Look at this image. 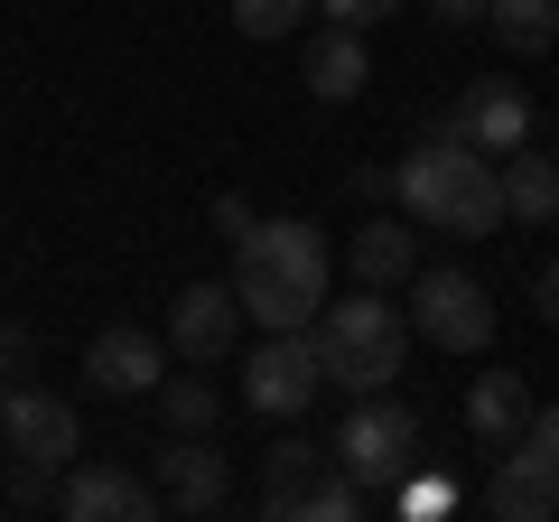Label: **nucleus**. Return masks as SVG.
Returning <instances> with one entry per match:
<instances>
[{"mask_svg": "<svg viewBox=\"0 0 559 522\" xmlns=\"http://www.w3.org/2000/svg\"><path fill=\"white\" fill-rule=\"evenodd\" d=\"M326 281H336V252H326V234L308 215H261L234 242V299L261 336L271 327H318Z\"/></svg>", "mask_w": 559, "mask_h": 522, "instance_id": "nucleus-1", "label": "nucleus"}, {"mask_svg": "<svg viewBox=\"0 0 559 522\" xmlns=\"http://www.w3.org/2000/svg\"><path fill=\"white\" fill-rule=\"evenodd\" d=\"M392 197H401V215L429 224V234L485 242V234L503 224V168L485 159V150H466V141H448V131H429V141L392 168Z\"/></svg>", "mask_w": 559, "mask_h": 522, "instance_id": "nucleus-2", "label": "nucleus"}, {"mask_svg": "<svg viewBox=\"0 0 559 522\" xmlns=\"http://www.w3.org/2000/svg\"><path fill=\"white\" fill-rule=\"evenodd\" d=\"M318 355H326V382H345V392H382V382H401L411 318H401L382 289L355 281V299H326L318 308Z\"/></svg>", "mask_w": 559, "mask_h": 522, "instance_id": "nucleus-3", "label": "nucleus"}, {"mask_svg": "<svg viewBox=\"0 0 559 522\" xmlns=\"http://www.w3.org/2000/svg\"><path fill=\"white\" fill-rule=\"evenodd\" d=\"M419 458V411L401 402L392 382L382 392H345V420H336V448H326V466H345L355 485H401Z\"/></svg>", "mask_w": 559, "mask_h": 522, "instance_id": "nucleus-4", "label": "nucleus"}, {"mask_svg": "<svg viewBox=\"0 0 559 522\" xmlns=\"http://www.w3.org/2000/svg\"><path fill=\"white\" fill-rule=\"evenodd\" d=\"M326 392V355H318V327H271L242 364V411L261 420H299L308 402Z\"/></svg>", "mask_w": 559, "mask_h": 522, "instance_id": "nucleus-5", "label": "nucleus"}, {"mask_svg": "<svg viewBox=\"0 0 559 522\" xmlns=\"http://www.w3.org/2000/svg\"><path fill=\"white\" fill-rule=\"evenodd\" d=\"M411 336L439 355H485L495 345V289L476 271H411Z\"/></svg>", "mask_w": 559, "mask_h": 522, "instance_id": "nucleus-6", "label": "nucleus"}, {"mask_svg": "<svg viewBox=\"0 0 559 522\" xmlns=\"http://www.w3.org/2000/svg\"><path fill=\"white\" fill-rule=\"evenodd\" d=\"M439 131L448 141H466V150H485V159H513L522 141H532V94H522V84H466L457 103H448L439 112Z\"/></svg>", "mask_w": 559, "mask_h": 522, "instance_id": "nucleus-7", "label": "nucleus"}, {"mask_svg": "<svg viewBox=\"0 0 559 522\" xmlns=\"http://www.w3.org/2000/svg\"><path fill=\"white\" fill-rule=\"evenodd\" d=\"M0 439H10V458H38V466H75V448H84V420H75V402H57V392H38V382H20L10 392V411H0Z\"/></svg>", "mask_w": 559, "mask_h": 522, "instance_id": "nucleus-8", "label": "nucleus"}, {"mask_svg": "<svg viewBox=\"0 0 559 522\" xmlns=\"http://www.w3.org/2000/svg\"><path fill=\"white\" fill-rule=\"evenodd\" d=\"M234 336H242V299H234V281H187L178 308H168V355H187V364H224V355H234Z\"/></svg>", "mask_w": 559, "mask_h": 522, "instance_id": "nucleus-9", "label": "nucleus"}, {"mask_svg": "<svg viewBox=\"0 0 559 522\" xmlns=\"http://www.w3.org/2000/svg\"><path fill=\"white\" fill-rule=\"evenodd\" d=\"M84 382L112 392V402L159 392V382H168V336H150V327H103V336L84 345Z\"/></svg>", "mask_w": 559, "mask_h": 522, "instance_id": "nucleus-10", "label": "nucleus"}, {"mask_svg": "<svg viewBox=\"0 0 559 522\" xmlns=\"http://www.w3.org/2000/svg\"><path fill=\"white\" fill-rule=\"evenodd\" d=\"M57 513L66 522H140V513H168V503H159V485L131 476V466H66Z\"/></svg>", "mask_w": 559, "mask_h": 522, "instance_id": "nucleus-11", "label": "nucleus"}, {"mask_svg": "<svg viewBox=\"0 0 559 522\" xmlns=\"http://www.w3.org/2000/svg\"><path fill=\"white\" fill-rule=\"evenodd\" d=\"M224 495H234L224 448H215V439H178V429H168V448H159V503H168V513H215Z\"/></svg>", "mask_w": 559, "mask_h": 522, "instance_id": "nucleus-12", "label": "nucleus"}, {"mask_svg": "<svg viewBox=\"0 0 559 522\" xmlns=\"http://www.w3.org/2000/svg\"><path fill=\"white\" fill-rule=\"evenodd\" d=\"M485 503H495L503 522H550L559 513V466L540 458L532 439H503L495 476H485Z\"/></svg>", "mask_w": 559, "mask_h": 522, "instance_id": "nucleus-13", "label": "nucleus"}, {"mask_svg": "<svg viewBox=\"0 0 559 522\" xmlns=\"http://www.w3.org/2000/svg\"><path fill=\"white\" fill-rule=\"evenodd\" d=\"M364 84H373V57H364V28H336V20H326L318 38H308V94H318V103H355Z\"/></svg>", "mask_w": 559, "mask_h": 522, "instance_id": "nucleus-14", "label": "nucleus"}, {"mask_svg": "<svg viewBox=\"0 0 559 522\" xmlns=\"http://www.w3.org/2000/svg\"><path fill=\"white\" fill-rule=\"evenodd\" d=\"M466 429H476L485 448H503V439H522L532 429V382L503 364V373H476L466 382Z\"/></svg>", "mask_w": 559, "mask_h": 522, "instance_id": "nucleus-15", "label": "nucleus"}, {"mask_svg": "<svg viewBox=\"0 0 559 522\" xmlns=\"http://www.w3.org/2000/svg\"><path fill=\"white\" fill-rule=\"evenodd\" d=\"M345 261H355L364 289H401V281L419 271V242H411V224H401V215H373V224H355Z\"/></svg>", "mask_w": 559, "mask_h": 522, "instance_id": "nucleus-16", "label": "nucleus"}, {"mask_svg": "<svg viewBox=\"0 0 559 522\" xmlns=\"http://www.w3.org/2000/svg\"><path fill=\"white\" fill-rule=\"evenodd\" d=\"M503 168V215L513 224H559V159H540L532 141L513 150V159H495Z\"/></svg>", "mask_w": 559, "mask_h": 522, "instance_id": "nucleus-17", "label": "nucleus"}, {"mask_svg": "<svg viewBox=\"0 0 559 522\" xmlns=\"http://www.w3.org/2000/svg\"><path fill=\"white\" fill-rule=\"evenodd\" d=\"M150 402H159V420L178 429V439H215V420H224V392L205 382V364H187V373H168L159 392H150Z\"/></svg>", "mask_w": 559, "mask_h": 522, "instance_id": "nucleus-18", "label": "nucleus"}, {"mask_svg": "<svg viewBox=\"0 0 559 522\" xmlns=\"http://www.w3.org/2000/svg\"><path fill=\"white\" fill-rule=\"evenodd\" d=\"M318 466H326V448H308V439H280L271 458H261V513H280V522H289Z\"/></svg>", "mask_w": 559, "mask_h": 522, "instance_id": "nucleus-19", "label": "nucleus"}, {"mask_svg": "<svg viewBox=\"0 0 559 522\" xmlns=\"http://www.w3.org/2000/svg\"><path fill=\"white\" fill-rule=\"evenodd\" d=\"M485 20H495L503 57H550L559 47V0H495Z\"/></svg>", "mask_w": 559, "mask_h": 522, "instance_id": "nucleus-20", "label": "nucleus"}, {"mask_svg": "<svg viewBox=\"0 0 559 522\" xmlns=\"http://www.w3.org/2000/svg\"><path fill=\"white\" fill-rule=\"evenodd\" d=\"M364 503H382L373 485H355V476H345V466H336V476H326V466H318V476H308V495H299V513H289V522H355Z\"/></svg>", "mask_w": 559, "mask_h": 522, "instance_id": "nucleus-21", "label": "nucleus"}, {"mask_svg": "<svg viewBox=\"0 0 559 522\" xmlns=\"http://www.w3.org/2000/svg\"><path fill=\"white\" fill-rule=\"evenodd\" d=\"M308 10H318V0H234V28L242 38H289Z\"/></svg>", "mask_w": 559, "mask_h": 522, "instance_id": "nucleus-22", "label": "nucleus"}, {"mask_svg": "<svg viewBox=\"0 0 559 522\" xmlns=\"http://www.w3.org/2000/svg\"><path fill=\"white\" fill-rule=\"evenodd\" d=\"M448 503H457V485H448V476H411V485H401V513H419V522H439Z\"/></svg>", "mask_w": 559, "mask_h": 522, "instance_id": "nucleus-23", "label": "nucleus"}, {"mask_svg": "<svg viewBox=\"0 0 559 522\" xmlns=\"http://www.w3.org/2000/svg\"><path fill=\"white\" fill-rule=\"evenodd\" d=\"M318 10H326L336 28H382V20L401 10V0H318Z\"/></svg>", "mask_w": 559, "mask_h": 522, "instance_id": "nucleus-24", "label": "nucleus"}, {"mask_svg": "<svg viewBox=\"0 0 559 522\" xmlns=\"http://www.w3.org/2000/svg\"><path fill=\"white\" fill-rule=\"evenodd\" d=\"M28 364H38V336L28 327H0V382H28Z\"/></svg>", "mask_w": 559, "mask_h": 522, "instance_id": "nucleus-25", "label": "nucleus"}, {"mask_svg": "<svg viewBox=\"0 0 559 522\" xmlns=\"http://www.w3.org/2000/svg\"><path fill=\"white\" fill-rule=\"evenodd\" d=\"M252 224H261V215H252V197H215V234H224V242H242Z\"/></svg>", "mask_w": 559, "mask_h": 522, "instance_id": "nucleus-26", "label": "nucleus"}, {"mask_svg": "<svg viewBox=\"0 0 559 522\" xmlns=\"http://www.w3.org/2000/svg\"><path fill=\"white\" fill-rule=\"evenodd\" d=\"M522 439H532V448H540V458H550V466H559V402H532V429H522Z\"/></svg>", "mask_w": 559, "mask_h": 522, "instance_id": "nucleus-27", "label": "nucleus"}, {"mask_svg": "<svg viewBox=\"0 0 559 522\" xmlns=\"http://www.w3.org/2000/svg\"><path fill=\"white\" fill-rule=\"evenodd\" d=\"M532 308H540V318H550V327H559V252H550V261H540V281H532Z\"/></svg>", "mask_w": 559, "mask_h": 522, "instance_id": "nucleus-28", "label": "nucleus"}, {"mask_svg": "<svg viewBox=\"0 0 559 522\" xmlns=\"http://www.w3.org/2000/svg\"><path fill=\"white\" fill-rule=\"evenodd\" d=\"M429 10H439L448 28H466V20H485V10H495V0H429Z\"/></svg>", "mask_w": 559, "mask_h": 522, "instance_id": "nucleus-29", "label": "nucleus"}, {"mask_svg": "<svg viewBox=\"0 0 559 522\" xmlns=\"http://www.w3.org/2000/svg\"><path fill=\"white\" fill-rule=\"evenodd\" d=\"M10 392H20V382H0V411H10Z\"/></svg>", "mask_w": 559, "mask_h": 522, "instance_id": "nucleus-30", "label": "nucleus"}]
</instances>
